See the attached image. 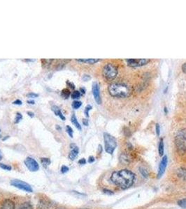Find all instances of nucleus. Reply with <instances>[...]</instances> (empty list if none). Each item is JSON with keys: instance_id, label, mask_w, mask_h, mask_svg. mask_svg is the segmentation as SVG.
<instances>
[{"instance_id": "f257e3e1", "label": "nucleus", "mask_w": 186, "mask_h": 209, "mask_svg": "<svg viewBox=\"0 0 186 209\" xmlns=\"http://www.w3.org/2000/svg\"><path fill=\"white\" fill-rule=\"evenodd\" d=\"M110 179L115 185L123 190H126L134 184L135 175L130 170L124 169L113 172Z\"/></svg>"}, {"instance_id": "f03ea898", "label": "nucleus", "mask_w": 186, "mask_h": 209, "mask_svg": "<svg viewBox=\"0 0 186 209\" xmlns=\"http://www.w3.org/2000/svg\"><path fill=\"white\" fill-rule=\"evenodd\" d=\"M108 91L112 97L125 98L129 97L131 94V89L129 86L124 83L113 82L108 87Z\"/></svg>"}, {"instance_id": "7ed1b4c3", "label": "nucleus", "mask_w": 186, "mask_h": 209, "mask_svg": "<svg viewBox=\"0 0 186 209\" xmlns=\"http://www.w3.org/2000/svg\"><path fill=\"white\" fill-rule=\"evenodd\" d=\"M175 144L179 154L186 153V128L180 130L175 137Z\"/></svg>"}, {"instance_id": "20e7f679", "label": "nucleus", "mask_w": 186, "mask_h": 209, "mask_svg": "<svg viewBox=\"0 0 186 209\" xmlns=\"http://www.w3.org/2000/svg\"><path fill=\"white\" fill-rule=\"evenodd\" d=\"M118 68L113 64H106L102 69V75L107 81H112L118 75Z\"/></svg>"}, {"instance_id": "39448f33", "label": "nucleus", "mask_w": 186, "mask_h": 209, "mask_svg": "<svg viewBox=\"0 0 186 209\" xmlns=\"http://www.w3.org/2000/svg\"><path fill=\"white\" fill-rule=\"evenodd\" d=\"M104 146L106 152L112 155L113 154L117 147L116 139L111 135L105 133L104 134Z\"/></svg>"}, {"instance_id": "423d86ee", "label": "nucleus", "mask_w": 186, "mask_h": 209, "mask_svg": "<svg viewBox=\"0 0 186 209\" xmlns=\"http://www.w3.org/2000/svg\"><path fill=\"white\" fill-rule=\"evenodd\" d=\"M127 64L132 68L143 66L150 62L149 59H128L126 60Z\"/></svg>"}, {"instance_id": "0eeeda50", "label": "nucleus", "mask_w": 186, "mask_h": 209, "mask_svg": "<svg viewBox=\"0 0 186 209\" xmlns=\"http://www.w3.org/2000/svg\"><path fill=\"white\" fill-rule=\"evenodd\" d=\"M11 185H13V186L17 187V188L20 189V190L25 191V192H32V187H31L29 184L27 183L22 181L18 180V179L13 180L11 181Z\"/></svg>"}, {"instance_id": "6e6552de", "label": "nucleus", "mask_w": 186, "mask_h": 209, "mask_svg": "<svg viewBox=\"0 0 186 209\" xmlns=\"http://www.w3.org/2000/svg\"><path fill=\"white\" fill-rule=\"evenodd\" d=\"M26 167L30 172H37L39 170V166L37 161L30 157H27L25 160Z\"/></svg>"}, {"instance_id": "1a4fd4ad", "label": "nucleus", "mask_w": 186, "mask_h": 209, "mask_svg": "<svg viewBox=\"0 0 186 209\" xmlns=\"http://www.w3.org/2000/svg\"><path fill=\"white\" fill-rule=\"evenodd\" d=\"M167 163H168L167 156H164V157L162 158V160H161L160 163H159V165L158 173H157V179H160V178L162 177L164 172H165L166 168H167Z\"/></svg>"}, {"instance_id": "9d476101", "label": "nucleus", "mask_w": 186, "mask_h": 209, "mask_svg": "<svg viewBox=\"0 0 186 209\" xmlns=\"http://www.w3.org/2000/svg\"><path fill=\"white\" fill-rule=\"evenodd\" d=\"M93 93L94 95L95 101L98 105H100L102 103V98L100 95V90L99 85L97 82H94L93 85Z\"/></svg>"}, {"instance_id": "9b49d317", "label": "nucleus", "mask_w": 186, "mask_h": 209, "mask_svg": "<svg viewBox=\"0 0 186 209\" xmlns=\"http://www.w3.org/2000/svg\"><path fill=\"white\" fill-rule=\"evenodd\" d=\"M0 209H15V204L11 200H6L1 204Z\"/></svg>"}, {"instance_id": "f8f14e48", "label": "nucleus", "mask_w": 186, "mask_h": 209, "mask_svg": "<svg viewBox=\"0 0 186 209\" xmlns=\"http://www.w3.org/2000/svg\"><path fill=\"white\" fill-rule=\"evenodd\" d=\"M120 161H121L122 164H127L130 162V158H129V156L127 154L123 153L120 156Z\"/></svg>"}, {"instance_id": "ddd939ff", "label": "nucleus", "mask_w": 186, "mask_h": 209, "mask_svg": "<svg viewBox=\"0 0 186 209\" xmlns=\"http://www.w3.org/2000/svg\"><path fill=\"white\" fill-rule=\"evenodd\" d=\"M78 152H79V149L77 146H75L74 148H73V149L71 151L69 155V159L72 160H74L77 157V156H78Z\"/></svg>"}, {"instance_id": "4468645a", "label": "nucleus", "mask_w": 186, "mask_h": 209, "mask_svg": "<svg viewBox=\"0 0 186 209\" xmlns=\"http://www.w3.org/2000/svg\"><path fill=\"white\" fill-rule=\"evenodd\" d=\"M77 62H83V63H87L89 64H95L99 62L100 59H76Z\"/></svg>"}, {"instance_id": "2eb2a0df", "label": "nucleus", "mask_w": 186, "mask_h": 209, "mask_svg": "<svg viewBox=\"0 0 186 209\" xmlns=\"http://www.w3.org/2000/svg\"><path fill=\"white\" fill-rule=\"evenodd\" d=\"M177 175L183 180H186V169L184 168H180L178 169L177 171Z\"/></svg>"}, {"instance_id": "dca6fc26", "label": "nucleus", "mask_w": 186, "mask_h": 209, "mask_svg": "<svg viewBox=\"0 0 186 209\" xmlns=\"http://www.w3.org/2000/svg\"><path fill=\"white\" fill-rule=\"evenodd\" d=\"M158 151H159V156H163V155H164V141H163V139H162V138L159 139V141Z\"/></svg>"}, {"instance_id": "f3484780", "label": "nucleus", "mask_w": 186, "mask_h": 209, "mask_svg": "<svg viewBox=\"0 0 186 209\" xmlns=\"http://www.w3.org/2000/svg\"><path fill=\"white\" fill-rule=\"evenodd\" d=\"M71 121H72V123L74 125L75 127L77 129H78L79 131H81V126H80V123L78 122V120H77L75 114L72 115V118H71Z\"/></svg>"}, {"instance_id": "a211bd4d", "label": "nucleus", "mask_w": 186, "mask_h": 209, "mask_svg": "<svg viewBox=\"0 0 186 209\" xmlns=\"http://www.w3.org/2000/svg\"><path fill=\"white\" fill-rule=\"evenodd\" d=\"M50 204H49L48 202H46V201H41L40 203L39 204V206H38V209H48V207L50 206Z\"/></svg>"}, {"instance_id": "6ab92c4d", "label": "nucleus", "mask_w": 186, "mask_h": 209, "mask_svg": "<svg viewBox=\"0 0 186 209\" xmlns=\"http://www.w3.org/2000/svg\"><path fill=\"white\" fill-rule=\"evenodd\" d=\"M41 162H42L43 166H44L45 168H46L48 166L50 165V160L49 158H41Z\"/></svg>"}, {"instance_id": "aec40b11", "label": "nucleus", "mask_w": 186, "mask_h": 209, "mask_svg": "<svg viewBox=\"0 0 186 209\" xmlns=\"http://www.w3.org/2000/svg\"><path fill=\"white\" fill-rule=\"evenodd\" d=\"M18 209H33V207L28 202H25V203L20 205Z\"/></svg>"}, {"instance_id": "412c9836", "label": "nucleus", "mask_w": 186, "mask_h": 209, "mask_svg": "<svg viewBox=\"0 0 186 209\" xmlns=\"http://www.w3.org/2000/svg\"><path fill=\"white\" fill-rule=\"evenodd\" d=\"M139 172L141 173V176H142L144 178H145V179L149 177V172H148L147 170H146V169L144 168V167H140Z\"/></svg>"}, {"instance_id": "4be33fe9", "label": "nucleus", "mask_w": 186, "mask_h": 209, "mask_svg": "<svg viewBox=\"0 0 186 209\" xmlns=\"http://www.w3.org/2000/svg\"><path fill=\"white\" fill-rule=\"evenodd\" d=\"M61 95H62V96L64 97L65 98H67L70 95L69 90L67 89H64L61 91Z\"/></svg>"}, {"instance_id": "5701e85b", "label": "nucleus", "mask_w": 186, "mask_h": 209, "mask_svg": "<svg viewBox=\"0 0 186 209\" xmlns=\"http://www.w3.org/2000/svg\"><path fill=\"white\" fill-rule=\"evenodd\" d=\"M81 105L82 103L80 101H78V100H75V101H74L73 103H72V108L75 110L78 109Z\"/></svg>"}, {"instance_id": "b1692460", "label": "nucleus", "mask_w": 186, "mask_h": 209, "mask_svg": "<svg viewBox=\"0 0 186 209\" xmlns=\"http://www.w3.org/2000/svg\"><path fill=\"white\" fill-rule=\"evenodd\" d=\"M178 205L183 208H186V198L179 200L178 202Z\"/></svg>"}, {"instance_id": "393cba45", "label": "nucleus", "mask_w": 186, "mask_h": 209, "mask_svg": "<svg viewBox=\"0 0 186 209\" xmlns=\"http://www.w3.org/2000/svg\"><path fill=\"white\" fill-rule=\"evenodd\" d=\"M80 97V91H74L73 93H72V98H73V99H78V98H79Z\"/></svg>"}, {"instance_id": "a878e982", "label": "nucleus", "mask_w": 186, "mask_h": 209, "mask_svg": "<svg viewBox=\"0 0 186 209\" xmlns=\"http://www.w3.org/2000/svg\"><path fill=\"white\" fill-rule=\"evenodd\" d=\"M66 131H67V133H68V135H69L70 137H73V130H72V128H71L69 126H67V127H66Z\"/></svg>"}, {"instance_id": "bb28decb", "label": "nucleus", "mask_w": 186, "mask_h": 209, "mask_svg": "<svg viewBox=\"0 0 186 209\" xmlns=\"http://www.w3.org/2000/svg\"><path fill=\"white\" fill-rule=\"evenodd\" d=\"M0 167H1V169H5V170H8V171L11 170V166L6 165V164H2V163L0 164Z\"/></svg>"}, {"instance_id": "cd10ccee", "label": "nucleus", "mask_w": 186, "mask_h": 209, "mask_svg": "<svg viewBox=\"0 0 186 209\" xmlns=\"http://www.w3.org/2000/svg\"><path fill=\"white\" fill-rule=\"evenodd\" d=\"M22 118V114H20L19 112H18L17 114H16V121H15V123H19V121H20Z\"/></svg>"}, {"instance_id": "c85d7f7f", "label": "nucleus", "mask_w": 186, "mask_h": 209, "mask_svg": "<svg viewBox=\"0 0 186 209\" xmlns=\"http://www.w3.org/2000/svg\"><path fill=\"white\" fill-rule=\"evenodd\" d=\"M91 109H92V106H91V105H87L86 108H85V114L86 115L87 117H88V116H89V111H90V110H91Z\"/></svg>"}, {"instance_id": "c756f323", "label": "nucleus", "mask_w": 186, "mask_h": 209, "mask_svg": "<svg viewBox=\"0 0 186 209\" xmlns=\"http://www.w3.org/2000/svg\"><path fill=\"white\" fill-rule=\"evenodd\" d=\"M103 192L104 194H106V195H113V191L108 190V189H104Z\"/></svg>"}, {"instance_id": "7c9ffc66", "label": "nucleus", "mask_w": 186, "mask_h": 209, "mask_svg": "<svg viewBox=\"0 0 186 209\" xmlns=\"http://www.w3.org/2000/svg\"><path fill=\"white\" fill-rule=\"evenodd\" d=\"M155 130H156V134H157V135L159 136V135H160V127H159V123H156Z\"/></svg>"}, {"instance_id": "2f4dec72", "label": "nucleus", "mask_w": 186, "mask_h": 209, "mask_svg": "<svg viewBox=\"0 0 186 209\" xmlns=\"http://www.w3.org/2000/svg\"><path fill=\"white\" fill-rule=\"evenodd\" d=\"M69 171V167H67V166H62V167H61V172L62 173V174H65V173Z\"/></svg>"}, {"instance_id": "473e14b6", "label": "nucleus", "mask_w": 186, "mask_h": 209, "mask_svg": "<svg viewBox=\"0 0 186 209\" xmlns=\"http://www.w3.org/2000/svg\"><path fill=\"white\" fill-rule=\"evenodd\" d=\"M27 96L29 97V98H37V97H38V94L34 93H28Z\"/></svg>"}, {"instance_id": "72a5a7b5", "label": "nucleus", "mask_w": 186, "mask_h": 209, "mask_svg": "<svg viewBox=\"0 0 186 209\" xmlns=\"http://www.w3.org/2000/svg\"><path fill=\"white\" fill-rule=\"evenodd\" d=\"M57 116H60V118H61V119H62V120H63V121H65V116H63V114H62V112H61V111H60H60H59V112H58V114H57Z\"/></svg>"}, {"instance_id": "f704fd0d", "label": "nucleus", "mask_w": 186, "mask_h": 209, "mask_svg": "<svg viewBox=\"0 0 186 209\" xmlns=\"http://www.w3.org/2000/svg\"><path fill=\"white\" fill-rule=\"evenodd\" d=\"M95 159L93 156H90V157H89V158H88L89 163H93V162H95Z\"/></svg>"}, {"instance_id": "c9c22d12", "label": "nucleus", "mask_w": 186, "mask_h": 209, "mask_svg": "<svg viewBox=\"0 0 186 209\" xmlns=\"http://www.w3.org/2000/svg\"><path fill=\"white\" fill-rule=\"evenodd\" d=\"M22 101H21V100H15V101L14 102V103H13V104H14V105H22Z\"/></svg>"}, {"instance_id": "e433bc0d", "label": "nucleus", "mask_w": 186, "mask_h": 209, "mask_svg": "<svg viewBox=\"0 0 186 209\" xmlns=\"http://www.w3.org/2000/svg\"><path fill=\"white\" fill-rule=\"evenodd\" d=\"M78 163H79L80 164H85V163H86V160H85V158H82V159H80L79 161H78Z\"/></svg>"}, {"instance_id": "4c0bfd02", "label": "nucleus", "mask_w": 186, "mask_h": 209, "mask_svg": "<svg viewBox=\"0 0 186 209\" xmlns=\"http://www.w3.org/2000/svg\"><path fill=\"white\" fill-rule=\"evenodd\" d=\"M182 70L184 73L186 74V63L183 64L182 66Z\"/></svg>"}, {"instance_id": "58836bf2", "label": "nucleus", "mask_w": 186, "mask_h": 209, "mask_svg": "<svg viewBox=\"0 0 186 209\" xmlns=\"http://www.w3.org/2000/svg\"><path fill=\"white\" fill-rule=\"evenodd\" d=\"M83 80H85V81H88V80H90V77L88 75H85L83 76Z\"/></svg>"}, {"instance_id": "ea45409f", "label": "nucleus", "mask_w": 186, "mask_h": 209, "mask_svg": "<svg viewBox=\"0 0 186 209\" xmlns=\"http://www.w3.org/2000/svg\"><path fill=\"white\" fill-rule=\"evenodd\" d=\"M67 85H69V86L70 87H71V88H72V89H74L75 88V86H74V84L73 83H71V82H69V81H67Z\"/></svg>"}, {"instance_id": "a19ab883", "label": "nucleus", "mask_w": 186, "mask_h": 209, "mask_svg": "<svg viewBox=\"0 0 186 209\" xmlns=\"http://www.w3.org/2000/svg\"><path fill=\"white\" fill-rule=\"evenodd\" d=\"M83 123L85 126H88V120L85 119V118H84V119L83 120Z\"/></svg>"}, {"instance_id": "79ce46f5", "label": "nucleus", "mask_w": 186, "mask_h": 209, "mask_svg": "<svg viewBox=\"0 0 186 209\" xmlns=\"http://www.w3.org/2000/svg\"><path fill=\"white\" fill-rule=\"evenodd\" d=\"M27 114L28 115H29V116H31V117H33V116H34V113H33V112H27Z\"/></svg>"}, {"instance_id": "37998d69", "label": "nucleus", "mask_w": 186, "mask_h": 209, "mask_svg": "<svg viewBox=\"0 0 186 209\" xmlns=\"http://www.w3.org/2000/svg\"><path fill=\"white\" fill-rule=\"evenodd\" d=\"M80 91H81V93H83V94L85 93V89H83V88H80Z\"/></svg>"}, {"instance_id": "c03bdc74", "label": "nucleus", "mask_w": 186, "mask_h": 209, "mask_svg": "<svg viewBox=\"0 0 186 209\" xmlns=\"http://www.w3.org/2000/svg\"><path fill=\"white\" fill-rule=\"evenodd\" d=\"M27 103H29V104H34V100H27Z\"/></svg>"}, {"instance_id": "a18cd8bd", "label": "nucleus", "mask_w": 186, "mask_h": 209, "mask_svg": "<svg viewBox=\"0 0 186 209\" xmlns=\"http://www.w3.org/2000/svg\"><path fill=\"white\" fill-rule=\"evenodd\" d=\"M1 158H2V157H1V154H0V160H1Z\"/></svg>"}, {"instance_id": "49530a36", "label": "nucleus", "mask_w": 186, "mask_h": 209, "mask_svg": "<svg viewBox=\"0 0 186 209\" xmlns=\"http://www.w3.org/2000/svg\"><path fill=\"white\" fill-rule=\"evenodd\" d=\"M80 209H89V208H80Z\"/></svg>"}]
</instances>
